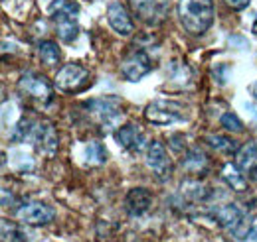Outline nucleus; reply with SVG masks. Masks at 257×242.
Instances as JSON below:
<instances>
[{"label":"nucleus","instance_id":"20e7f679","mask_svg":"<svg viewBox=\"0 0 257 242\" xmlns=\"http://www.w3.org/2000/svg\"><path fill=\"white\" fill-rule=\"evenodd\" d=\"M145 118L153 124H159V126H168V124H176V122H186V112L174 100L159 98V100H153L147 104Z\"/></svg>","mask_w":257,"mask_h":242},{"label":"nucleus","instance_id":"2eb2a0df","mask_svg":"<svg viewBox=\"0 0 257 242\" xmlns=\"http://www.w3.org/2000/svg\"><path fill=\"white\" fill-rule=\"evenodd\" d=\"M180 168L190 176H204L210 168V160L202 150L194 148V150H188L184 154V158L180 162Z\"/></svg>","mask_w":257,"mask_h":242},{"label":"nucleus","instance_id":"5701e85b","mask_svg":"<svg viewBox=\"0 0 257 242\" xmlns=\"http://www.w3.org/2000/svg\"><path fill=\"white\" fill-rule=\"evenodd\" d=\"M2 242H26V236L20 230V226H16L14 222H8L4 218L2 220Z\"/></svg>","mask_w":257,"mask_h":242},{"label":"nucleus","instance_id":"dca6fc26","mask_svg":"<svg viewBox=\"0 0 257 242\" xmlns=\"http://www.w3.org/2000/svg\"><path fill=\"white\" fill-rule=\"evenodd\" d=\"M54 22H56V32L60 36V40L69 44L77 38L79 34V22L75 16H52Z\"/></svg>","mask_w":257,"mask_h":242},{"label":"nucleus","instance_id":"412c9836","mask_svg":"<svg viewBox=\"0 0 257 242\" xmlns=\"http://www.w3.org/2000/svg\"><path fill=\"white\" fill-rule=\"evenodd\" d=\"M206 144L210 146V148H214V150L218 152H224V154H237V144L231 140V138H227V136H216V134H212V136H208L206 138Z\"/></svg>","mask_w":257,"mask_h":242},{"label":"nucleus","instance_id":"aec40b11","mask_svg":"<svg viewBox=\"0 0 257 242\" xmlns=\"http://www.w3.org/2000/svg\"><path fill=\"white\" fill-rule=\"evenodd\" d=\"M85 162L87 166H103L107 162V150L99 140H91L85 146Z\"/></svg>","mask_w":257,"mask_h":242},{"label":"nucleus","instance_id":"a211bd4d","mask_svg":"<svg viewBox=\"0 0 257 242\" xmlns=\"http://www.w3.org/2000/svg\"><path fill=\"white\" fill-rule=\"evenodd\" d=\"M222 178L233 191H245L247 189V180L243 178V172L235 164H225L222 170Z\"/></svg>","mask_w":257,"mask_h":242},{"label":"nucleus","instance_id":"0eeeda50","mask_svg":"<svg viewBox=\"0 0 257 242\" xmlns=\"http://www.w3.org/2000/svg\"><path fill=\"white\" fill-rule=\"evenodd\" d=\"M89 112L93 114V120L101 128H113V124L119 120L121 116V102L115 96H107V98H95L93 102L87 104Z\"/></svg>","mask_w":257,"mask_h":242},{"label":"nucleus","instance_id":"7ed1b4c3","mask_svg":"<svg viewBox=\"0 0 257 242\" xmlns=\"http://www.w3.org/2000/svg\"><path fill=\"white\" fill-rule=\"evenodd\" d=\"M212 216H214V220L218 222L220 228L231 230L233 236H237V238H243L251 230L249 228V216L235 203H224V205L216 207Z\"/></svg>","mask_w":257,"mask_h":242},{"label":"nucleus","instance_id":"a878e982","mask_svg":"<svg viewBox=\"0 0 257 242\" xmlns=\"http://www.w3.org/2000/svg\"><path fill=\"white\" fill-rule=\"evenodd\" d=\"M225 4L231 8V10H245L249 6L251 0H224Z\"/></svg>","mask_w":257,"mask_h":242},{"label":"nucleus","instance_id":"6e6552de","mask_svg":"<svg viewBox=\"0 0 257 242\" xmlns=\"http://www.w3.org/2000/svg\"><path fill=\"white\" fill-rule=\"evenodd\" d=\"M89 79V71L83 69L81 65L77 63H67L64 65L58 73H56V87L62 89L65 92H75V91H81L85 87Z\"/></svg>","mask_w":257,"mask_h":242},{"label":"nucleus","instance_id":"4468645a","mask_svg":"<svg viewBox=\"0 0 257 242\" xmlns=\"http://www.w3.org/2000/svg\"><path fill=\"white\" fill-rule=\"evenodd\" d=\"M145 162L149 166V170L157 176H164L166 172H170V158L166 154V148L162 146L159 140L151 142L147 154H145Z\"/></svg>","mask_w":257,"mask_h":242},{"label":"nucleus","instance_id":"393cba45","mask_svg":"<svg viewBox=\"0 0 257 242\" xmlns=\"http://www.w3.org/2000/svg\"><path fill=\"white\" fill-rule=\"evenodd\" d=\"M220 124L224 126L227 132H241L243 130V122L239 120V116L235 112H224L220 116Z\"/></svg>","mask_w":257,"mask_h":242},{"label":"nucleus","instance_id":"b1692460","mask_svg":"<svg viewBox=\"0 0 257 242\" xmlns=\"http://www.w3.org/2000/svg\"><path fill=\"white\" fill-rule=\"evenodd\" d=\"M182 193H184V197H188L192 201H202L208 197V189L200 182H188L186 185H182Z\"/></svg>","mask_w":257,"mask_h":242},{"label":"nucleus","instance_id":"bb28decb","mask_svg":"<svg viewBox=\"0 0 257 242\" xmlns=\"http://www.w3.org/2000/svg\"><path fill=\"white\" fill-rule=\"evenodd\" d=\"M241 242H257V224L251 226V230L241 238Z\"/></svg>","mask_w":257,"mask_h":242},{"label":"nucleus","instance_id":"9d476101","mask_svg":"<svg viewBox=\"0 0 257 242\" xmlns=\"http://www.w3.org/2000/svg\"><path fill=\"white\" fill-rule=\"evenodd\" d=\"M153 69V63L147 52H133L128 54L125 60L121 61V75L123 79H127L131 83H137L141 81L143 77H147Z\"/></svg>","mask_w":257,"mask_h":242},{"label":"nucleus","instance_id":"c85d7f7f","mask_svg":"<svg viewBox=\"0 0 257 242\" xmlns=\"http://www.w3.org/2000/svg\"><path fill=\"white\" fill-rule=\"evenodd\" d=\"M249 178H251L253 182H257V164L251 168V170H249Z\"/></svg>","mask_w":257,"mask_h":242},{"label":"nucleus","instance_id":"39448f33","mask_svg":"<svg viewBox=\"0 0 257 242\" xmlns=\"http://www.w3.org/2000/svg\"><path fill=\"white\" fill-rule=\"evenodd\" d=\"M133 14L147 26H157L168 16L170 0H128Z\"/></svg>","mask_w":257,"mask_h":242},{"label":"nucleus","instance_id":"f257e3e1","mask_svg":"<svg viewBox=\"0 0 257 242\" xmlns=\"http://www.w3.org/2000/svg\"><path fill=\"white\" fill-rule=\"evenodd\" d=\"M176 14L182 28L192 36H204L216 18L212 0H178Z\"/></svg>","mask_w":257,"mask_h":242},{"label":"nucleus","instance_id":"1a4fd4ad","mask_svg":"<svg viewBox=\"0 0 257 242\" xmlns=\"http://www.w3.org/2000/svg\"><path fill=\"white\" fill-rule=\"evenodd\" d=\"M16 216L26 226H44V224H50L54 220L56 212L46 203L30 201V203H24L16 209Z\"/></svg>","mask_w":257,"mask_h":242},{"label":"nucleus","instance_id":"ddd939ff","mask_svg":"<svg viewBox=\"0 0 257 242\" xmlns=\"http://www.w3.org/2000/svg\"><path fill=\"white\" fill-rule=\"evenodd\" d=\"M107 22L119 36H131L135 32L131 14L121 2H111L107 6Z\"/></svg>","mask_w":257,"mask_h":242},{"label":"nucleus","instance_id":"f3484780","mask_svg":"<svg viewBox=\"0 0 257 242\" xmlns=\"http://www.w3.org/2000/svg\"><path fill=\"white\" fill-rule=\"evenodd\" d=\"M257 162V144L253 142V140H249L247 144H243L239 150H237V154H235V166L243 172V170H251L253 166H255Z\"/></svg>","mask_w":257,"mask_h":242},{"label":"nucleus","instance_id":"9b49d317","mask_svg":"<svg viewBox=\"0 0 257 242\" xmlns=\"http://www.w3.org/2000/svg\"><path fill=\"white\" fill-rule=\"evenodd\" d=\"M113 136H115V142H117L121 148H125V150H128V152L141 150V148L145 146L143 128H141L139 124H135V122L123 124L121 128H117V130L113 132Z\"/></svg>","mask_w":257,"mask_h":242},{"label":"nucleus","instance_id":"423d86ee","mask_svg":"<svg viewBox=\"0 0 257 242\" xmlns=\"http://www.w3.org/2000/svg\"><path fill=\"white\" fill-rule=\"evenodd\" d=\"M18 91L22 96H28L36 102H50L54 98V89H52L50 81L36 73H26L20 77Z\"/></svg>","mask_w":257,"mask_h":242},{"label":"nucleus","instance_id":"6ab92c4d","mask_svg":"<svg viewBox=\"0 0 257 242\" xmlns=\"http://www.w3.org/2000/svg\"><path fill=\"white\" fill-rule=\"evenodd\" d=\"M38 58L42 60V63H46V65L54 67L58 61L62 60V52H60V46H58L56 42H50V40L42 42V44L38 46Z\"/></svg>","mask_w":257,"mask_h":242},{"label":"nucleus","instance_id":"c756f323","mask_svg":"<svg viewBox=\"0 0 257 242\" xmlns=\"http://www.w3.org/2000/svg\"><path fill=\"white\" fill-rule=\"evenodd\" d=\"M251 32H253V36H257V16H255V20H253V26H251Z\"/></svg>","mask_w":257,"mask_h":242},{"label":"nucleus","instance_id":"f03ea898","mask_svg":"<svg viewBox=\"0 0 257 242\" xmlns=\"http://www.w3.org/2000/svg\"><path fill=\"white\" fill-rule=\"evenodd\" d=\"M12 140L28 142L38 152H42L44 156H50V158L58 154V144H60L58 142L56 128L48 120H38V122L22 120L16 126Z\"/></svg>","mask_w":257,"mask_h":242},{"label":"nucleus","instance_id":"cd10ccee","mask_svg":"<svg viewBox=\"0 0 257 242\" xmlns=\"http://www.w3.org/2000/svg\"><path fill=\"white\" fill-rule=\"evenodd\" d=\"M249 94L257 100V81H253V83L249 85Z\"/></svg>","mask_w":257,"mask_h":242},{"label":"nucleus","instance_id":"f8f14e48","mask_svg":"<svg viewBox=\"0 0 257 242\" xmlns=\"http://www.w3.org/2000/svg\"><path fill=\"white\" fill-rule=\"evenodd\" d=\"M153 205V193L147 187H135L125 197V211L128 216H143Z\"/></svg>","mask_w":257,"mask_h":242},{"label":"nucleus","instance_id":"4be33fe9","mask_svg":"<svg viewBox=\"0 0 257 242\" xmlns=\"http://www.w3.org/2000/svg\"><path fill=\"white\" fill-rule=\"evenodd\" d=\"M52 16H75L79 14V2L77 0H56L50 8Z\"/></svg>","mask_w":257,"mask_h":242}]
</instances>
